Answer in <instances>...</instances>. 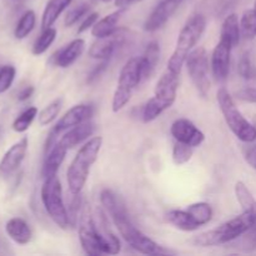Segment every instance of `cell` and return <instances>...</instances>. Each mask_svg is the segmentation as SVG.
I'll list each match as a JSON object with an SVG mask.
<instances>
[{
    "label": "cell",
    "mask_w": 256,
    "mask_h": 256,
    "mask_svg": "<svg viewBox=\"0 0 256 256\" xmlns=\"http://www.w3.org/2000/svg\"><path fill=\"white\" fill-rule=\"evenodd\" d=\"M100 202L116 226L119 234L132 249L144 255H160L166 252L159 244L132 224L125 204L114 192L109 189L102 190Z\"/></svg>",
    "instance_id": "6da1fadb"
},
{
    "label": "cell",
    "mask_w": 256,
    "mask_h": 256,
    "mask_svg": "<svg viewBox=\"0 0 256 256\" xmlns=\"http://www.w3.org/2000/svg\"><path fill=\"white\" fill-rule=\"evenodd\" d=\"M102 146V138L94 136L88 140L79 149L72 162H70L66 172V180L69 192L72 195L82 194L90 170L99 156L100 149Z\"/></svg>",
    "instance_id": "7a4b0ae2"
},
{
    "label": "cell",
    "mask_w": 256,
    "mask_h": 256,
    "mask_svg": "<svg viewBox=\"0 0 256 256\" xmlns=\"http://www.w3.org/2000/svg\"><path fill=\"white\" fill-rule=\"evenodd\" d=\"M206 29V16L196 12L186 20L182 29L180 30L176 40V46L174 52L168 62V70L180 75L189 52L196 46L200 38Z\"/></svg>",
    "instance_id": "3957f363"
},
{
    "label": "cell",
    "mask_w": 256,
    "mask_h": 256,
    "mask_svg": "<svg viewBox=\"0 0 256 256\" xmlns=\"http://www.w3.org/2000/svg\"><path fill=\"white\" fill-rule=\"evenodd\" d=\"M254 224H256V214L242 212V214H240L239 216L228 220L220 226L209 230V232H202L200 235L195 236L192 242L196 246L202 248L228 245L232 240L244 234Z\"/></svg>",
    "instance_id": "277c9868"
},
{
    "label": "cell",
    "mask_w": 256,
    "mask_h": 256,
    "mask_svg": "<svg viewBox=\"0 0 256 256\" xmlns=\"http://www.w3.org/2000/svg\"><path fill=\"white\" fill-rule=\"evenodd\" d=\"M180 75L166 72L162 75L155 86V95L142 106V119L144 122H152L160 116L165 110L172 106L179 90Z\"/></svg>",
    "instance_id": "5b68a950"
},
{
    "label": "cell",
    "mask_w": 256,
    "mask_h": 256,
    "mask_svg": "<svg viewBox=\"0 0 256 256\" xmlns=\"http://www.w3.org/2000/svg\"><path fill=\"white\" fill-rule=\"evenodd\" d=\"M216 100L219 104L225 122L232 134L242 142H254L256 140V128L242 114L235 104L234 99L225 88H220L216 92Z\"/></svg>",
    "instance_id": "8992f818"
},
{
    "label": "cell",
    "mask_w": 256,
    "mask_h": 256,
    "mask_svg": "<svg viewBox=\"0 0 256 256\" xmlns=\"http://www.w3.org/2000/svg\"><path fill=\"white\" fill-rule=\"evenodd\" d=\"M40 198H42L45 212L56 226L62 230L72 226L69 212L62 199V182L58 179V175L44 179L42 190H40Z\"/></svg>",
    "instance_id": "52a82bcc"
},
{
    "label": "cell",
    "mask_w": 256,
    "mask_h": 256,
    "mask_svg": "<svg viewBox=\"0 0 256 256\" xmlns=\"http://www.w3.org/2000/svg\"><path fill=\"white\" fill-rule=\"evenodd\" d=\"M142 80H144V76H142L140 56L132 58L125 62L120 72L116 89H115L112 102V112H119L126 106V104L132 99L134 90L139 86Z\"/></svg>",
    "instance_id": "ba28073f"
},
{
    "label": "cell",
    "mask_w": 256,
    "mask_h": 256,
    "mask_svg": "<svg viewBox=\"0 0 256 256\" xmlns=\"http://www.w3.org/2000/svg\"><path fill=\"white\" fill-rule=\"evenodd\" d=\"M79 240L82 250L88 255L99 256L106 254L105 242L96 226L94 216L90 212V205L88 202H82V208L80 210L79 216Z\"/></svg>",
    "instance_id": "9c48e42d"
},
{
    "label": "cell",
    "mask_w": 256,
    "mask_h": 256,
    "mask_svg": "<svg viewBox=\"0 0 256 256\" xmlns=\"http://www.w3.org/2000/svg\"><path fill=\"white\" fill-rule=\"evenodd\" d=\"M185 65L196 92L202 98H206L210 92V80L209 59L205 48H194L188 55Z\"/></svg>",
    "instance_id": "30bf717a"
},
{
    "label": "cell",
    "mask_w": 256,
    "mask_h": 256,
    "mask_svg": "<svg viewBox=\"0 0 256 256\" xmlns=\"http://www.w3.org/2000/svg\"><path fill=\"white\" fill-rule=\"evenodd\" d=\"M94 115V106L90 104H78L70 108L62 118L56 122V124L50 130L54 132L58 138L66 130L82 124L85 122H89Z\"/></svg>",
    "instance_id": "8fae6325"
},
{
    "label": "cell",
    "mask_w": 256,
    "mask_h": 256,
    "mask_svg": "<svg viewBox=\"0 0 256 256\" xmlns=\"http://www.w3.org/2000/svg\"><path fill=\"white\" fill-rule=\"evenodd\" d=\"M170 134L175 142H182L192 148H198L205 142V134L196 128V125L189 119L180 118L170 126Z\"/></svg>",
    "instance_id": "7c38bea8"
},
{
    "label": "cell",
    "mask_w": 256,
    "mask_h": 256,
    "mask_svg": "<svg viewBox=\"0 0 256 256\" xmlns=\"http://www.w3.org/2000/svg\"><path fill=\"white\" fill-rule=\"evenodd\" d=\"M184 0H160L159 4L152 9L148 19L144 22V30L148 32H154L162 29L168 20L175 14Z\"/></svg>",
    "instance_id": "4fadbf2b"
},
{
    "label": "cell",
    "mask_w": 256,
    "mask_h": 256,
    "mask_svg": "<svg viewBox=\"0 0 256 256\" xmlns=\"http://www.w3.org/2000/svg\"><path fill=\"white\" fill-rule=\"evenodd\" d=\"M234 48L225 40L220 39V42L215 45L212 54V76L216 82H222L228 79L230 72V62H232V50Z\"/></svg>",
    "instance_id": "5bb4252c"
},
{
    "label": "cell",
    "mask_w": 256,
    "mask_h": 256,
    "mask_svg": "<svg viewBox=\"0 0 256 256\" xmlns=\"http://www.w3.org/2000/svg\"><path fill=\"white\" fill-rule=\"evenodd\" d=\"M28 149H29V139L26 136L22 138L15 144H12L0 160V175L9 176L16 172L26 156Z\"/></svg>",
    "instance_id": "9a60e30c"
},
{
    "label": "cell",
    "mask_w": 256,
    "mask_h": 256,
    "mask_svg": "<svg viewBox=\"0 0 256 256\" xmlns=\"http://www.w3.org/2000/svg\"><path fill=\"white\" fill-rule=\"evenodd\" d=\"M125 29H118L112 35L105 38H99L96 42L92 44L89 49V56L98 60H106L112 56L115 50L124 44L125 42Z\"/></svg>",
    "instance_id": "2e32d148"
},
{
    "label": "cell",
    "mask_w": 256,
    "mask_h": 256,
    "mask_svg": "<svg viewBox=\"0 0 256 256\" xmlns=\"http://www.w3.org/2000/svg\"><path fill=\"white\" fill-rule=\"evenodd\" d=\"M95 132V124L89 122H85L82 124L76 125V126L72 128V129L66 130L65 134H62V136L60 138L58 142L65 148V149L70 150L72 148L78 146V145L82 144L85 140L89 139Z\"/></svg>",
    "instance_id": "e0dca14e"
},
{
    "label": "cell",
    "mask_w": 256,
    "mask_h": 256,
    "mask_svg": "<svg viewBox=\"0 0 256 256\" xmlns=\"http://www.w3.org/2000/svg\"><path fill=\"white\" fill-rule=\"evenodd\" d=\"M85 50V40L82 38L72 40L66 46L60 49L58 54L55 55V65L59 68H69L79 59Z\"/></svg>",
    "instance_id": "ac0fdd59"
},
{
    "label": "cell",
    "mask_w": 256,
    "mask_h": 256,
    "mask_svg": "<svg viewBox=\"0 0 256 256\" xmlns=\"http://www.w3.org/2000/svg\"><path fill=\"white\" fill-rule=\"evenodd\" d=\"M68 149H65L59 142L52 148L48 152H45L44 165H42V179H48V178L56 176L58 172H59L60 166L64 162L65 156H66Z\"/></svg>",
    "instance_id": "d6986e66"
},
{
    "label": "cell",
    "mask_w": 256,
    "mask_h": 256,
    "mask_svg": "<svg viewBox=\"0 0 256 256\" xmlns=\"http://www.w3.org/2000/svg\"><path fill=\"white\" fill-rule=\"evenodd\" d=\"M5 232L8 236L18 245L29 244L32 238V232L29 224L22 218H12L5 224Z\"/></svg>",
    "instance_id": "ffe728a7"
},
{
    "label": "cell",
    "mask_w": 256,
    "mask_h": 256,
    "mask_svg": "<svg viewBox=\"0 0 256 256\" xmlns=\"http://www.w3.org/2000/svg\"><path fill=\"white\" fill-rule=\"evenodd\" d=\"M124 12L125 9H118L116 12L106 15V16H104L102 19L98 20V22H95L94 26L92 28V36L99 39V38H105L114 34V32L119 29V28H118V24H119V20L120 18H122V15L124 14Z\"/></svg>",
    "instance_id": "44dd1931"
},
{
    "label": "cell",
    "mask_w": 256,
    "mask_h": 256,
    "mask_svg": "<svg viewBox=\"0 0 256 256\" xmlns=\"http://www.w3.org/2000/svg\"><path fill=\"white\" fill-rule=\"evenodd\" d=\"M220 39L229 42L232 48L238 46L242 39V29H240L239 16L235 12L228 15L222 24L220 29Z\"/></svg>",
    "instance_id": "7402d4cb"
},
{
    "label": "cell",
    "mask_w": 256,
    "mask_h": 256,
    "mask_svg": "<svg viewBox=\"0 0 256 256\" xmlns=\"http://www.w3.org/2000/svg\"><path fill=\"white\" fill-rule=\"evenodd\" d=\"M72 0H49L46 2L42 16V29L52 28L58 20V18L64 12L66 8L70 6Z\"/></svg>",
    "instance_id": "603a6c76"
},
{
    "label": "cell",
    "mask_w": 256,
    "mask_h": 256,
    "mask_svg": "<svg viewBox=\"0 0 256 256\" xmlns=\"http://www.w3.org/2000/svg\"><path fill=\"white\" fill-rule=\"evenodd\" d=\"M160 45L158 42H150L145 48L144 54L140 56L142 68V76L144 80L148 79L154 72L158 62L160 60Z\"/></svg>",
    "instance_id": "cb8c5ba5"
},
{
    "label": "cell",
    "mask_w": 256,
    "mask_h": 256,
    "mask_svg": "<svg viewBox=\"0 0 256 256\" xmlns=\"http://www.w3.org/2000/svg\"><path fill=\"white\" fill-rule=\"evenodd\" d=\"M166 222L182 232H195L200 228L186 210H172L166 214Z\"/></svg>",
    "instance_id": "d4e9b609"
},
{
    "label": "cell",
    "mask_w": 256,
    "mask_h": 256,
    "mask_svg": "<svg viewBox=\"0 0 256 256\" xmlns=\"http://www.w3.org/2000/svg\"><path fill=\"white\" fill-rule=\"evenodd\" d=\"M186 212L192 215L194 222H196L200 228L209 224L212 220V216H214V212H212V205H210L209 202H205L190 204L189 206L186 208Z\"/></svg>",
    "instance_id": "484cf974"
},
{
    "label": "cell",
    "mask_w": 256,
    "mask_h": 256,
    "mask_svg": "<svg viewBox=\"0 0 256 256\" xmlns=\"http://www.w3.org/2000/svg\"><path fill=\"white\" fill-rule=\"evenodd\" d=\"M234 190L235 196H236V200L242 206V212L256 214V199L249 190V188L246 186V184L244 182H236Z\"/></svg>",
    "instance_id": "4316f807"
},
{
    "label": "cell",
    "mask_w": 256,
    "mask_h": 256,
    "mask_svg": "<svg viewBox=\"0 0 256 256\" xmlns=\"http://www.w3.org/2000/svg\"><path fill=\"white\" fill-rule=\"evenodd\" d=\"M230 248L239 250V252H252L256 250V224L252 225V228L246 230L244 234L240 235L232 242H229Z\"/></svg>",
    "instance_id": "83f0119b"
},
{
    "label": "cell",
    "mask_w": 256,
    "mask_h": 256,
    "mask_svg": "<svg viewBox=\"0 0 256 256\" xmlns=\"http://www.w3.org/2000/svg\"><path fill=\"white\" fill-rule=\"evenodd\" d=\"M36 25V14L34 10H26L24 14L20 16L16 26L14 29V36L18 40H22L34 30Z\"/></svg>",
    "instance_id": "f1b7e54d"
},
{
    "label": "cell",
    "mask_w": 256,
    "mask_h": 256,
    "mask_svg": "<svg viewBox=\"0 0 256 256\" xmlns=\"http://www.w3.org/2000/svg\"><path fill=\"white\" fill-rule=\"evenodd\" d=\"M56 39V29L54 28H46V29H42V34L38 36V39L35 40L34 45H32V52L34 55H42L52 46V42Z\"/></svg>",
    "instance_id": "f546056e"
},
{
    "label": "cell",
    "mask_w": 256,
    "mask_h": 256,
    "mask_svg": "<svg viewBox=\"0 0 256 256\" xmlns=\"http://www.w3.org/2000/svg\"><path fill=\"white\" fill-rule=\"evenodd\" d=\"M62 102H64V99L62 98H56V99L52 100L50 104H48L42 112H39V125L40 126H46V125L52 124L55 119L59 115L60 110H62Z\"/></svg>",
    "instance_id": "4dcf8cb0"
},
{
    "label": "cell",
    "mask_w": 256,
    "mask_h": 256,
    "mask_svg": "<svg viewBox=\"0 0 256 256\" xmlns=\"http://www.w3.org/2000/svg\"><path fill=\"white\" fill-rule=\"evenodd\" d=\"M240 29L245 39L252 40L256 38V10L254 8L242 12L240 18Z\"/></svg>",
    "instance_id": "1f68e13d"
},
{
    "label": "cell",
    "mask_w": 256,
    "mask_h": 256,
    "mask_svg": "<svg viewBox=\"0 0 256 256\" xmlns=\"http://www.w3.org/2000/svg\"><path fill=\"white\" fill-rule=\"evenodd\" d=\"M39 114V110L36 106H29L28 109H25L22 114H19V116L12 122V130L16 132H25L30 126H32V122L35 120V118Z\"/></svg>",
    "instance_id": "d6a6232c"
},
{
    "label": "cell",
    "mask_w": 256,
    "mask_h": 256,
    "mask_svg": "<svg viewBox=\"0 0 256 256\" xmlns=\"http://www.w3.org/2000/svg\"><path fill=\"white\" fill-rule=\"evenodd\" d=\"M90 8L92 6H90L89 2H80V4L76 5V6L72 8V9L66 12V16H65L64 19L65 26L66 28L72 26V25L76 24L80 19L86 16L90 12Z\"/></svg>",
    "instance_id": "836d02e7"
},
{
    "label": "cell",
    "mask_w": 256,
    "mask_h": 256,
    "mask_svg": "<svg viewBox=\"0 0 256 256\" xmlns=\"http://www.w3.org/2000/svg\"><path fill=\"white\" fill-rule=\"evenodd\" d=\"M192 154H194V148L176 142L172 148V162L176 165H184L192 160Z\"/></svg>",
    "instance_id": "e575fe53"
},
{
    "label": "cell",
    "mask_w": 256,
    "mask_h": 256,
    "mask_svg": "<svg viewBox=\"0 0 256 256\" xmlns=\"http://www.w3.org/2000/svg\"><path fill=\"white\" fill-rule=\"evenodd\" d=\"M238 72L240 76L248 82H256V66L252 64L249 55H242L238 62Z\"/></svg>",
    "instance_id": "d590c367"
},
{
    "label": "cell",
    "mask_w": 256,
    "mask_h": 256,
    "mask_svg": "<svg viewBox=\"0 0 256 256\" xmlns=\"http://www.w3.org/2000/svg\"><path fill=\"white\" fill-rule=\"evenodd\" d=\"M16 76V69L12 65L0 66V94H4L12 88Z\"/></svg>",
    "instance_id": "8d00e7d4"
},
{
    "label": "cell",
    "mask_w": 256,
    "mask_h": 256,
    "mask_svg": "<svg viewBox=\"0 0 256 256\" xmlns=\"http://www.w3.org/2000/svg\"><path fill=\"white\" fill-rule=\"evenodd\" d=\"M98 20H99V12H89V14L84 18V20H82V24L79 25V28H78V34H82V32H88L89 29H92Z\"/></svg>",
    "instance_id": "74e56055"
},
{
    "label": "cell",
    "mask_w": 256,
    "mask_h": 256,
    "mask_svg": "<svg viewBox=\"0 0 256 256\" xmlns=\"http://www.w3.org/2000/svg\"><path fill=\"white\" fill-rule=\"evenodd\" d=\"M236 98L244 102L256 104V88H244L236 92Z\"/></svg>",
    "instance_id": "f35d334b"
},
{
    "label": "cell",
    "mask_w": 256,
    "mask_h": 256,
    "mask_svg": "<svg viewBox=\"0 0 256 256\" xmlns=\"http://www.w3.org/2000/svg\"><path fill=\"white\" fill-rule=\"evenodd\" d=\"M109 60L110 59L100 60L99 64H98L92 70V72H90V74L88 75V82H89V84H92V82H94L95 80L99 79V78L102 76V74L105 72V70H106L108 65H109Z\"/></svg>",
    "instance_id": "ab89813d"
},
{
    "label": "cell",
    "mask_w": 256,
    "mask_h": 256,
    "mask_svg": "<svg viewBox=\"0 0 256 256\" xmlns=\"http://www.w3.org/2000/svg\"><path fill=\"white\" fill-rule=\"evenodd\" d=\"M244 159L252 169L256 170V145H248L244 149Z\"/></svg>",
    "instance_id": "60d3db41"
},
{
    "label": "cell",
    "mask_w": 256,
    "mask_h": 256,
    "mask_svg": "<svg viewBox=\"0 0 256 256\" xmlns=\"http://www.w3.org/2000/svg\"><path fill=\"white\" fill-rule=\"evenodd\" d=\"M34 92H35V89H34V86H32V85H29V86H25L24 89L20 90L19 94H18V100H19V102H26L28 99H30V98L32 96Z\"/></svg>",
    "instance_id": "b9f144b4"
},
{
    "label": "cell",
    "mask_w": 256,
    "mask_h": 256,
    "mask_svg": "<svg viewBox=\"0 0 256 256\" xmlns=\"http://www.w3.org/2000/svg\"><path fill=\"white\" fill-rule=\"evenodd\" d=\"M135 0H114V4L118 9H126L129 5L134 4Z\"/></svg>",
    "instance_id": "7bdbcfd3"
},
{
    "label": "cell",
    "mask_w": 256,
    "mask_h": 256,
    "mask_svg": "<svg viewBox=\"0 0 256 256\" xmlns=\"http://www.w3.org/2000/svg\"><path fill=\"white\" fill-rule=\"evenodd\" d=\"M90 2H92V4H96V2H99V0H90Z\"/></svg>",
    "instance_id": "ee69618b"
},
{
    "label": "cell",
    "mask_w": 256,
    "mask_h": 256,
    "mask_svg": "<svg viewBox=\"0 0 256 256\" xmlns=\"http://www.w3.org/2000/svg\"><path fill=\"white\" fill-rule=\"evenodd\" d=\"M102 2H112V0H102Z\"/></svg>",
    "instance_id": "f6af8a7d"
},
{
    "label": "cell",
    "mask_w": 256,
    "mask_h": 256,
    "mask_svg": "<svg viewBox=\"0 0 256 256\" xmlns=\"http://www.w3.org/2000/svg\"><path fill=\"white\" fill-rule=\"evenodd\" d=\"M254 9L256 10V0H255V4H254Z\"/></svg>",
    "instance_id": "bcb514c9"
},
{
    "label": "cell",
    "mask_w": 256,
    "mask_h": 256,
    "mask_svg": "<svg viewBox=\"0 0 256 256\" xmlns=\"http://www.w3.org/2000/svg\"><path fill=\"white\" fill-rule=\"evenodd\" d=\"M142 2V0H135V2Z\"/></svg>",
    "instance_id": "7dc6e473"
},
{
    "label": "cell",
    "mask_w": 256,
    "mask_h": 256,
    "mask_svg": "<svg viewBox=\"0 0 256 256\" xmlns=\"http://www.w3.org/2000/svg\"><path fill=\"white\" fill-rule=\"evenodd\" d=\"M254 125H255V128H256V120H255V124Z\"/></svg>",
    "instance_id": "c3c4849f"
}]
</instances>
